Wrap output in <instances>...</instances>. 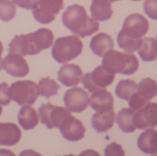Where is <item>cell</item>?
Masks as SVG:
<instances>
[{"label":"cell","mask_w":157,"mask_h":156,"mask_svg":"<svg viewBox=\"0 0 157 156\" xmlns=\"http://www.w3.org/2000/svg\"><path fill=\"white\" fill-rule=\"evenodd\" d=\"M90 105L96 112H105L114 109V99L106 89H99L93 92L90 98Z\"/></svg>","instance_id":"cell-15"},{"label":"cell","mask_w":157,"mask_h":156,"mask_svg":"<svg viewBox=\"0 0 157 156\" xmlns=\"http://www.w3.org/2000/svg\"><path fill=\"white\" fill-rule=\"evenodd\" d=\"M10 99L20 106H32L38 98V85L31 80L17 81L9 88Z\"/></svg>","instance_id":"cell-6"},{"label":"cell","mask_w":157,"mask_h":156,"mask_svg":"<svg viewBox=\"0 0 157 156\" xmlns=\"http://www.w3.org/2000/svg\"><path fill=\"white\" fill-rule=\"evenodd\" d=\"M113 40L112 37L106 33L100 32L91 39L90 47L93 53L99 57H102L109 50L113 49Z\"/></svg>","instance_id":"cell-17"},{"label":"cell","mask_w":157,"mask_h":156,"mask_svg":"<svg viewBox=\"0 0 157 156\" xmlns=\"http://www.w3.org/2000/svg\"><path fill=\"white\" fill-rule=\"evenodd\" d=\"M135 112L131 108H124L117 113L116 123L125 133H132L136 130L133 119Z\"/></svg>","instance_id":"cell-22"},{"label":"cell","mask_w":157,"mask_h":156,"mask_svg":"<svg viewBox=\"0 0 157 156\" xmlns=\"http://www.w3.org/2000/svg\"><path fill=\"white\" fill-rule=\"evenodd\" d=\"M156 39H157V37H156Z\"/></svg>","instance_id":"cell-37"},{"label":"cell","mask_w":157,"mask_h":156,"mask_svg":"<svg viewBox=\"0 0 157 156\" xmlns=\"http://www.w3.org/2000/svg\"><path fill=\"white\" fill-rule=\"evenodd\" d=\"M59 128L63 138L68 141L77 142L84 137L86 129L82 123L72 114L65 119Z\"/></svg>","instance_id":"cell-13"},{"label":"cell","mask_w":157,"mask_h":156,"mask_svg":"<svg viewBox=\"0 0 157 156\" xmlns=\"http://www.w3.org/2000/svg\"><path fill=\"white\" fill-rule=\"evenodd\" d=\"M136 92L141 97L149 102L157 96V82L149 77L143 79L137 85Z\"/></svg>","instance_id":"cell-24"},{"label":"cell","mask_w":157,"mask_h":156,"mask_svg":"<svg viewBox=\"0 0 157 156\" xmlns=\"http://www.w3.org/2000/svg\"><path fill=\"white\" fill-rule=\"evenodd\" d=\"M149 28V22L141 14L135 13L127 17L117 36L119 47L129 53L139 50L143 40L141 38L147 33Z\"/></svg>","instance_id":"cell-2"},{"label":"cell","mask_w":157,"mask_h":156,"mask_svg":"<svg viewBox=\"0 0 157 156\" xmlns=\"http://www.w3.org/2000/svg\"><path fill=\"white\" fill-rule=\"evenodd\" d=\"M3 51V45L1 41H0V63H2V54Z\"/></svg>","instance_id":"cell-34"},{"label":"cell","mask_w":157,"mask_h":156,"mask_svg":"<svg viewBox=\"0 0 157 156\" xmlns=\"http://www.w3.org/2000/svg\"><path fill=\"white\" fill-rule=\"evenodd\" d=\"M38 111L40 123L46 125L47 128L49 129L53 128H59L63 121L72 114L67 108L53 105L49 102L47 104L42 103Z\"/></svg>","instance_id":"cell-7"},{"label":"cell","mask_w":157,"mask_h":156,"mask_svg":"<svg viewBox=\"0 0 157 156\" xmlns=\"http://www.w3.org/2000/svg\"><path fill=\"white\" fill-rule=\"evenodd\" d=\"M137 146L145 154L154 155L157 153V131L148 129L139 136Z\"/></svg>","instance_id":"cell-19"},{"label":"cell","mask_w":157,"mask_h":156,"mask_svg":"<svg viewBox=\"0 0 157 156\" xmlns=\"http://www.w3.org/2000/svg\"><path fill=\"white\" fill-rule=\"evenodd\" d=\"M139 62L134 54L111 50L103 56L102 65L109 73L131 75L137 71Z\"/></svg>","instance_id":"cell-4"},{"label":"cell","mask_w":157,"mask_h":156,"mask_svg":"<svg viewBox=\"0 0 157 156\" xmlns=\"http://www.w3.org/2000/svg\"><path fill=\"white\" fill-rule=\"evenodd\" d=\"M9 85L6 83L2 82L0 84V105L6 106L11 102L8 93Z\"/></svg>","instance_id":"cell-31"},{"label":"cell","mask_w":157,"mask_h":156,"mask_svg":"<svg viewBox=\"0 0 157 156\" xmlns=\"http://www.w3.org/2000/svg\"><path fill=\"white\" fill-rule=\"evenodd\" d=\"M83 43L74 35L56 39L52 50V54L58 63L64 64L76 58L82 51Z\"/></svg>","instance_id":"cell-5"},{"label":"cell","mask_w":157,"mask_h":156,"mask_svg":"<svg viewBox=\"0 0 157 156\" xmlns=\"http://www.w3.org/2000/svg\"><path fill=\"white\" fill-rule=\"evenodd\" d=\"M63 6V0H38L32 14L40 23L48 24L55 20Z\"/></svg>","instance_id":"cell-9"},{"label":"cell","mask_w":157,"mask_h":156,"mask_svg":"<svg viewBox=\"0 0 157 156\" xmlns=\"http://www.w3.org/2000/svg\"><path fill=\"white\" fill-rule=\"evenodd\" d=\"M115 120L114 109L105 112H97L92 117V126L98 133L106 132L113 128Z\"/></svg>","instance_id":"cell-18"},{"label":"cell","mask_w":157,"mask_h":156,"mask_svg":"<svg viewBox=\"0 0 157 156\" xmlns=\"http://www.w3.org/2000/svg\"><path fill=\"white\" fill-rule=\"evenodd\" d=\"M143 8L144 13L149 18L157 20V0H145Z\"/></svg>","instance_id":"cell-28"},{"label":"cell","mask_w":157,"mask_h":156,"mask_svg":"<svg viewBox=\"0 0 157 156\" xmlns=\"http://www.w3.org/2000/svg\"><path fill=\"white\" fill-rule=\"evenodd\" d=\"M2 68L7 73L14 77H24L29 72V68L23 56L10 53L2 61Z\"/></svg>","instance_id":"cell-11"},{"label":"cell","mask_w":157,"mask_h":156,"mask_svg":"<svg viewBox=\"0 0 157 156\" xmlns=\"http://www.w3.org/2000/svg\"><path fill=\"white\" fill-rule=\"evenodd\" d=\"M137 85L133 80H121L116 86L115 94L119 98L128 101L131 96L137 91Z\"/></svg>","instance_id":"cell-25"},{"label":"cell","mask_w":157,"mask_h":156,"mask_svg":"<svg viewBox=\"0 0 157 156\" xmlns=\"http://www.w3.org/2000/svg\"><path fill=\"white\" fill-rule=\"evenodd\" d=\"M138 55L144 61H152L157 56V41L153 38H144L138 51Z\"/></svg>","instance_id":"cell-23"},{"label":"cell","mask_w":157,"mask_h":156,"mask_svg":"<svg viewBox=\"0 0 157 156\" xmlns=\"http://www.w3.org/2000/svg\"><path fill=\"white\" fill-rule=\"evenodd\" d=\"M16 14V7L10 0L0 1V19L3 22L12 20Z\"/></svg>","instance_id":"cell-27"},{"label":"cell","mask_w":157,"mask_h":156,"mask_svg":"<svg viewBox=\"0 0 157 156\" xmlns=\"http://www.w3.org/2000/svg\"><path fill=\"white\" fill-rule=\"evenodd\" d=\"M134 123L138 129L153 128L157 126V103L149 102L142 109L135 112Z\"/></svg>","instance_id":"cell-12"},{"label":"cell","mask_w":157,"mask_h":156,"mask_svg":"<svg viewBox=\"0 0 157 156\" xmlns=\"http://www.w3.org/2000/svg\"><path fill=\"white\" fill-rule=\"evenodd\" d=\"M105 155L106 156H124L125 152L120 144L113 142L105 148Z\"/></svg>","instance_id":"cell-30"},{"label":"cell","mask_w":157,"mask_h":156,"mask_svg":"<svg viewBox=\"0 0 157 156\" xmlns=\"http://www.w3.org/2000/svg\"><path fill=\"white\" fill-rule=\"evenodd\" d=\"M2 106H0V116L1 115L2 113Z\"/></svg>","instance_id":"cell-36"},{"label":"cell","mask_w":157,"mask_h":156,"mask_svg":"<svg viewBox=\"0 0 157 156\" xmlns=\"http://www.w3.org/2000/svg\"><path fill=\"white\" fill-rule=\"evenodd\" d=\"M62 20L71 32L82 38L91 36L99 29L98 22L89 17L84 7L78 4L67 7L63 14Z\"/></svg>","instance_id":"cell-3"},{"label":"cell","mask_w":157,"mask_h":156,"mask_svg":"<svg viewBox=\"0 0 157 156\" xmlns=\"http://www.w3.org/2000/svg\"><path fill=\"white\" fill-rule=\"evenodd\" d=\"M115 76V74L107 71L101 65L96 68L91 73L85 74L82 77L81 82L84 89H87L89 93H92L111 85Z\"/></svg>","instance_id":"cell-8"},{"label":"cell","mask_w":157,"mask_h":156,"mask_svg":"<svg viewBox=\"0 0 157 156\" xmlns=\"http://www.w3.org/2000/svg\"><path fill=\"white\" fill-rule=\"evenodd\" d=\"M18 7L27 10L33 9L36 6L38 0H12Z\"/></svg>","instance_id":"cell-32"},{"label":"cell","mask_w":157,"mask_h":156,"mask_svg":"<svg viewBox=\"0 0 157 156\" xmlns=\"http://www.w3.org/2000/svg\"><path fill=\"white\" fill-rule=\"evenodd\" d=\"M21 136V130L15 123H0V145L14 146L19 142Z\"/></svg>","instance_id":"cell-16"},{"label":"cell","mask_w":157,"mask_h":156,"mask_svg":"<svg viewBox=\"0 0 157 156\" xmlns=\"http://www.w3.org/2000/svg\"><path fill=\"white\" fill-rule=\"evenodd\" d=\"M66 108L73 113H81L89 106V94L80 87H74L66 91L63 96Z\"/></svg>","instance_id":"cell-10"},{"label":"cell","mask_w":157,"mask_h":156,"mask_svg":"<svg viewBox=\"0 0 157 156\" xmlns=\"http://www.w3.org/2000/svg\"><path fill=\"white\" fill-rule=\"evenodd\" d=\"M60 87L54 79H50L49 76L41 78L38 84L40 96L44 97L47 99L57 95L58 90Z\"/></svg>","instance_id":"cell-26"},{"label":"cell","mask_w":157,"mask_h":156,"mask_svg":"<svg viewBox=\"0 0 157 156\" xmlns=\"http://www.w3.org/2000/svg\"><path fill=\"white\" fill-rule=\"evenodd\" d=\"M11 154H13L12 152L9 151V150H0V155H3V154H10V155H11Z\"/></svg>","instance_id":"cell-33"},{"label":"cell","mask_w":157,"mask_h":156,"mask_svg":"<svg viewBox=\"0 0 157 156\" xmlns=\"http://www.w3.org/2000/svg\"><path fill=\"white\" fill-rule=\"evenodd\" d=\"M19 125L25 130L33 129L39 123L37 113L30 106H25L21 108L17 114Z\"/></svg>","instance_id":"cell-21"},{"label":"cell","mask_w":157,"mask_h":156,"mask_svg":"<svg viewBox=\"0 0 157 156\" xmlns=\"http://www.w3.org/2000/svg\"><path fill=\"white\" fill-rule=\"evenodd\" d=\"M110 1V2L112 3V2H115L116 1H121V0H109ZM131 1H133L135 2H137V1H141L142 0H131Z\"/></svg>","instance_id":"cell-35"},{"label":"cell","mask_w":157,"mask_h":156,"mask_svg":"<svg viewBox=\"0 0 157 156\" xmlns=\"http://www.w3.org/2000/svg\"><path fill=\"white\" fill-rule=\"evenodd\" d=\"M0 1H3V0H0Z\"/></svg>","instance_id":"cell-38"},{"label":"cell","mask_w":157,"mask_h":156,"mask_svg":"<svg viewBox=\"0 0 157 156\" xmlns=\"http://www.w3.org/2000/svg\"><path fill=\"white\" fill-rule=\"evenodd\" d=\"M148 103V101L141 97L136 91L131 96L128 100L129 107L134 111L140 110Z\"/></svg>","instance_id":"cell-29"},{"label":"cell","mask_w":157,"mask_h":156,"mask_svg":"<svg viewBox=\"0 0 157 156\" xmlns=\"http://www.w3.org/2000/svg\"><path fill=\"white\" fill-rule=\"evenodd\" d=\"M53 33L47 28H42L35 32L15 35L9 44L7 51L23 56L38 54L49 48L53 43Z\"/></svg>","instance_id":"cell-1"},{"label":"cell","mask_w":157,"mask_h":156,"mask_svg":"<svg viewBox=\"0 0 157 156\" xmlns=\"http://www.w3.org/2000/svg\"><path fill=\"white\" fill-rule=\"evenodd\" d=\"M83 72L81 67L75 64H66L61 67L58 72V80L67 87L77 86L80 83Z\"/></svg>","instance_id":"cell-14"},{"label":"cell","mask_w":157,"mask_h":156,"mask_svg":"<svg viewBox=\"0 0 157 156\" xmlns=\"http://www.w3.org/2000/svg\"><path fill=\"white\" fill-rule=\"evenodd\" d=\"M90 9L92 17L101 22L110 19L113 12L109 0H92Z\"/></svg>","instance_id":"cell-20"}]
</instances>
